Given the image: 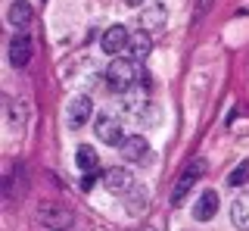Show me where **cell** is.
I'll use <instances>...</instances> for the list:
<instances>
[{"label": "cell", "mask_w": 249, "mask_h": 231, "mask_svg": "<svg viewBox=\"0 0 249 231\" xmlns=\"http://www.w3.org/2000/svg\"><path fill=\"white\" fill-rule=\"evenodd\" d=\"M90 113H93V103H90V97L78 94V97H72V100H69L66 119H69V125H72V128H81L84 122L90 119Z\"/></svg>", "instance_id": "obj_8"}, {"label": "cell", "mask_w": 249, "mask_h": 231, "mask_svg": "<svg viewBox=\"0 0 249 231\" xmlns=\"http://www.w3.org/2000/svg\"><path fill=\"white\" fill-rule=\"evenodd\" d=\"M143 206H146V194L140 188H134L131 191V203H128V210L131 212H143Z\"/></svg>", "instance_id": "obj_19"}, {"label": "cell", "mask_w": 249, "mask_h": 231, "mask_svg": "<svg viewBox=\"0 0 249 231\" xmlns=\"http://www.w3.org/2000/svg\"><path fill=\"white\" fill-rule=\"evenodd\" d=\"M153 50V41H150V32L146 28H140V32H131V41H128V57L140 63V59H146Z\"/></svg>", "instance_id": "obj_12"}, {"label": "cell", "mask_w": 249, "mask_h": 231, "mask_svg": "<svg viewBox=\"0 0 249 231\" xmlns=\"http://www.w3.org/2000/svg\"><path fill=\"white\" fill-rule=\"evenodd\" d=\"M106 81L112 84L115 91H128V88H134V84L140 81V63H134L131 57H115L112 63H109L106 69Z\"/></svg>", "instance_id": "obj_1"}, {"label": "cell", "mask_w": 249, "mask_h": 231, "mask_svg": "<svg viewBox=\"0 0 249 231\" xmlns=\"http://www.w3.org/2000/svg\"><path fill=\"white\" fill-rule=\"evenodd\" d=\"M6 113H10V125H16V128H22L25 125V119H28V110L22 106V100H6Z\"/></svg>", "instance_id": "obj_17"}, {"label": "cell", "mask_w": 249, "mask_h": 231, "mask_svg": "<svg viewBox=\"0 0 249 231\" xmlns=\"http://www.w3.org/2000/svg\"><path fill=\"white\" fill-rule=\"evenodd\" d=\"M143 231H159V228H143Z\"/></svg>", "instance_id": "obj_22"}, {"label": "cell", "mask_w": 249, "mask_h": 231, "mask_svg": "<svg viewBox=\"0 0 249 231\" xmlns=\"http://www.w3.org/2000/svg\"><path fill=\"white\" fill-rule=\"evenodd\" d=\"M215 212H218V194L215 191H202L199 200L193 203V219L209 222V219H215Z\"/></svg>", "instance_id": "obj_14"}, {"label": "cell", "mask_w": 249, "mask_h": 231, "mask_svg": "<svg viewBox=\"0 0 249 231\" xmlns=\"http://www.w3.org/2000/svg\"><path fill=\"white\" fill-rule=\"evenodd\" d=\"M124 3H128V6H137V3H143V0H124Z\"/></svg>", "instance_id": "obj_21"}, {"label": "cell", "mask_w": 249, "mask_h": 231, "mask_svg": "<svg viewBox=\"0 0 249 231\" xmlns=\"http://www.w3.org/2000/svg\"><path fill=\"white\" fill-rule=\"evenodd\" d=\"M119 150H122V156L128 159V163H146V156H150V144H146V137H140V135L124 137L119 144Z\"/></svg>", "instance_id": "obj_9"}, {"label": "cell", "mask_w": 249, "mask_h": 231, "mask_svg": "<svg viewBox=\"0 0 249 231\" xmlns=\"http://www.w3.org/2000/svg\"><path fill=\"white\" fill-rule=\"evenodd\" d=\"M31 57H35V41L22 32V35H16L13 41H10V63L16 69H25L31 63Z\"/></svg>", "instance_id": "obj_6"}, {"label": "cell", "mask_w": 249, "mask_h": 231, "mask_svg": "<svg viewBox=\"0 0 249 231\" xmlns=\"http://www.w3.org/2000/svg\"><path fill=\"white\" fill-rule=\"evenodd\" d=\"M212 10V0H196V10H193V22L206 19V13Z\"/></svg>", "instance_id": "obj_20"}, {"label": "cell", "mask_w": 249, "mask_h": 231, "mask_svg": "<svg viewBox=\"0 0 249 231\" xmlns=\"http://www.w3.org/2000/svg\"><path fill=\"white\" fill-rule=\"evenodd\" d=\"M93 132L103 144H122L124 135H122V122L112 119V116H97V125H93Z\"/></svg>", "instance_id": "obj_10"}, {"label": "cell", "mask_w": 249, "mask_h": 231, "mask_svg": "<svg viewBox=\"0 0 249 231\" xmlns=\"http://www.w3.org/2000/svg\"><path fill=\"white\" fill-rule=\"evenodd\" d=\"M6 19H10V25L22 35V32L31 25V22H35V10H31L25 0H16V3L10 6V13H6Z\"/></svg>", "instance_id": "obj_11"}, {"label": "cell", "mask_w": 249, "mask_h": 231, "mask_svg": "<svg viewBox=\"0 0 249 231\" xmlns=\"http://www.w3.org/2000/svg\"><path fill=\"white\" fill-rule=\"evenodd\" d=\"M202 172H206V159H193V163L187 166L181 175H178L175 188H171V206H181L184 200L190 197V191L196 188V181H199Z\"/></svg>", "instance_id": "obj_3"}, {"label": "cell", "mask_w": 249, "mask_h": 231, "mask_svg": "<svg viewBox=\"0 0 249 231\" xmlns=\"http://www.w3.org/2000/svg\"><path fill=\"white\" fill-rule=\"evenodd\" d=\"M168 19V10L165 3H159V0H153L150 6H143V13H140V25L146 28V32H153V28H162Z\"/></svg>", "instance_id": "obj_13"}, {"label": "cell", "mask_w": 249, "mask_h": 231, "mask_svg": "<svg viewBox=\"0 0 249 231\" xmlns=\"http://www.w3.org/2000/svg\"><path fill=\"white\" fill-rule=\"evenodd\" d=\"M231 222L240 231H249V194H240L231 206Z\"/></svg>", "instance_id": "obj_15"}, {"label": "cell", "mask_w": 249, "mask_h": 231, "mask_svg": "<svg viewBox=\"0 0 249 231\" xmlns=\"http://www.w3.org/2000/svg\"><path fill=\"white\" fill-rule=\"evenodd\" d=\"M75 166H78V169H84V172H93V169L100 166L97 150H93L90 144H81V147L75 150Z\"/></svg>", "instance_id": "obj_16"}, {"label": "cell", "mask_w": 249, "mask_h": 231, "mask_svg": "<svg viewBox=\"0 0 249 231\" xmlns=\"http://www.w3.org/2000/svg\"><path fill=\"white\" fill-rule=\"evenodd\" d=\"M128 41H131V35H128L124 25H109L103 32V38H100V50L109 53V57H115V53L128 50Z\"/></svg>", "instance_id": "obj_5"}, {"label": "cell", "mask_w": 249, "mask_h": 231, "mask_svg": "<svg viewBox=\"0 0 249 231\" xmlns=\"http://www.w3.org/2000/svg\"><path fill=\"white\" fill-rule=\"evenodd\" d=\"M103 188L109 191V194L128 197L137 184H134V175H131L128 169H119V166H115V169H106V172H103Z\"/></svg>", "instance_id": "obj_4"}, {"label": "cell", "mask_w": 249, "mask_h": 231, "mask_svg": "<svg viewBox=\"0 0 249 231\" xmlns=\"http://www.w3.org/2000/svg\"><path fill=\"white\" fill-rule=\"evenodd\" d=\"M35 219H37V225H44L50 231H66L69 225H75V212L59 203H50V200L35 210Z\"/></svg>", "instance_id": "obj_2"}, {"label": "cell", "mask_w": 249, "mask_h": 231, "mask_svg": "<svg viewBox=\"0 0 249 231\" xmlns=\"http://www.w3.org/2000/svg\"><path fill=\"white\" fill-rule=\"evenodd\" d=\"M246 181H249V159H243V163H240V166L228 175V184H231V188H243Z\"/></svg>", "instance_id": "obj_18"}, {"label": "cell", "mask_w": 249, "mask_h": 231, "mask_svg": "<svg viewBox=\"0 0 249 231\" xmlns=\"http://www.w3.org/2000/svg\"><path fill=\"white\" fill-rule=\"evenodd\" d=\"M146 103H150V84H146L143 78H140L134 88H128L124 91V100H122V106L128 110L131 116H140L146 110Z\"/></svg>", "instance_id": "obj_7"}]
</instances>
